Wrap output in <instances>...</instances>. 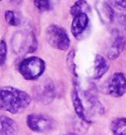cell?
<instances>
[{"label":"cell","mask_w":126,"mask_h":135,"mask_svg":"<svg viewBox=\"0 0 126 135\" xmlns=\"http://www.w3.org/2000/svg\"><path fill=\"white\" fill-rule=\"evenodd\" d=\"M4 17H5L6 22L13 27H18L21 23V20L18 17V15L14 11H11V10H8V11L5 12Z\"/></svg>","instance_id":"17"},{"label":"cell","mask_w":126,"mask_h":135,"mask_svg":"<svg viewBox=\"0 0 126 135\" xmlns=\"http://www.w3.org/2000/svg\"><path fill=\"white\" fill-rule=\"evenodd\" d=\"M7 58V45L6 41L2 40L0 41V65H4Z\"/></svg>","instance_id":"18"},{"label":"cell","mask_w":126,"mask_h":135,"mask_svg":"<svg viewBox=\"0 0 126 135\" xmlns=\"http://www.w3.org/2000/svg\"><path fill=\"white\" fill-rule=\"evenodd\" d=\"M11 1L15 2V3H20V1H21V0H11Z\"/></svg>","instance_id":"22"},{"label":"cell","mask_w":126,"mask_h":135,"mask_svg":"<svg viewBox=\"0 0 126 135\" xmlns=\"http://www.w3.org/2000/svg\"><path fill=\"white\" fill-rule=\"evenodd\" d=\"M87 10H90L89 4L87 3L85 0H78L70 8V14L74 18L76 16H78L79 14L87 13Z\"/></svg>","instance_id":"15"},{"label":"cell","mask_w":126,"mask_h":135,"mask_svg":"<svg viewBox=\"0 0 126 135\" xmlns=\"http://www.w3.org/2000/svg\"><path fill=\"white\" fill-rule=\"evenodd\" d=\"M109 68L108 61L104 56H101L100 54L96 55L95 60H94V73L93 78L95 80H99L108 72Z\"/></svg>","instance_id":"10"},{"label":"cell","mask_w":126,"mask_h":135,"mask_svg":"<svg viewBox=\"0 0 126 135\" xmlns=\"http://www.w3.org/2000/svg\"><path fill=\"white\" fill-rule=\"evenodd\" d=\"M71 101H72L73 108H74V110H75V113H77V115H78L83 121L89 122V119H88V117L86 115L85 107L83 105V102H82L81 98L79 96V92L76 87H74V89H73L72 93H71Z\"/></svg>","instance_id":"11"},{"label":"cell","mask_w":126,"mask_h":135,"mask_svg":"<svg viewBox=\"0 0 126 135\" xmlns=\"http://www.w3.org/2000/svg\"><path fill=\"white\" fill-rule=\"evenodd\" d=\"M110 130L113 135H126V117H118L112 120Z\"/></svg>","instance_id":"14"},{"label":"cell","mask_w":126,"mask_h":135,"mask_svg":"<svg viewBox=\"0 0 126 135\" xmlns=\"http://www.w3.org/2000/svg\"><path fill=\"white\" fill-rule=\"evenodd\" d=\"M98 14L100 16V20L104 24H109L114 19V12L113 9L108 2L104 1H100L96 5Z\"/></svg>","instance_id":"8"},{"label":"cell","mask_w":126,"mask_h":135,"mask_svg":"<svg viewBox=\"0 0 126 135\" xmlns=\"http://www.w3.org/2000/svg\"><path fill=\"white\" fill-rule=\"evenodd\" d=\"M57 0H33L36 7L41 12H47L52 10L55 6Z\"/></svg>","instance_id":"16"},{"label":"cell","mask_w":126,"mask_h":135,"mask_svg":"<svg viewBox=\"0 0 126 135\" xmlns=\"http://www.w3.org/2000/svg\"><path fill=\"white\" fill-rule=\"evenodd\" d=\"M38 99L43 104H49L54 99V87L51 82L45 83L38 89Z\"/></svg>","instance_id":"13"},{"label":"cell","mask_w":126,"mask_h":135,"mask_svg":"<svg viewBox=\"0 0 126 135\" xmlns=\"http://www.w3.org/2000/svg\"><path fill=\"white\" fill-rule=\"evenodd\" d=\"M119 24L123 28V30L126 32V14L119 17Z\"/></svg>","instance_id":"21"},{"label":"cell","mask_w":126,"mask_h":135,"mask_svg":"<svg viewBox=\"0 0 126 135\" xmlns=\"http://www.w3.org/2000/svg\"><path fill=\"white\" fill-rule=\"evenodd\" d=\"M14 51L17 53L32 52L37 47L36 38L32 33H15L12 41Z\"/></svg>","instance_id":"4"},{"label":"cell","mask_w":126,"mask_h":135,"mask_svg":"<svg viewBox=\"0 0 126 135\" xmlns=\"http://www.w3.org/2000/svg\"><path fill=\"white\" fill-rule=\"evenodd\" d=\"M124 46H125V38L121 35H117L108 49V57L111 60L116 59L120 55V53L123 51Z\"/></svg>","instance_id":"12"},{"label":"cell","mask_w":126,"mask_h":135,"mask_svg":"<svg viewBox=\"0 0 126 135\" xmlns=\"http://www.w3.org/2000/svg\"><path fill=\"white\" fill-rule=\"evenodd\" d=\"M47 42L53 49L67 50L70 47V38L66 30L58 25H50L45 30Z\"/></svg>","instance_id":"3"},{"label":"cell","mask_w":126,"mask_h":135,"mask_svg":"<svg viewBox=\"0 0 126 135\" xmlns=\"http://www.w3.org/2000/svg\"><path fill=\"white\" fill-rule=\"evenodd\" d=\"M64 135H78V134H76V133H66V134H64Z\"/></svg>","instance_id":"23"},{"label":"cell","mask_w":126,"mask_h":135,"mask_svg":"<svg viewBox=\"0 0 126 135\" xmlns=\"http://www.w3.org/2000/svg\"><path fill=\"white\" fill-rule=\"evenodd\" d=\"M18 125L14 119L4 114H0V135H15Z\"/></svg>","instance_id":"9"},{"label":"cell","mask_w":126,"mask_h":135,"mask_svg":"<svg viewBox=\"0 0 126 135\" xmlns=\"http://www.w3.org/2000/svg\"><path fill=\"white\" fill-rule=\"evenodd\" d=\"M74 54H75V51L72 50V51L69 53L67 60H68V66L70 68L71 72L76 76V70H75V63H74Z\"/></svg>","instance_id":"20"},{"label":"cell","mask_w":126,"mask_h":135,"mask_svg":"<svg viewBox=\"0 0 126 135\" xmlns=\"http://www.w3.org/2000/svg\"><path fill=\"white\" fill-rule=\"evenodd\" d=\"M27 125L32 131L37 133H43V132L50 131L53 128V120L43 114H29L27 117Z\"/></svg>","instance_id":"5"},{"label":"cell","mask_w":126,"mask_h":135,"mask_svg":"<svg viewBox=\"0 0 126 135\" xmlns=\"http://www.w3.org/2000/svg\"><path fill=\"white\" fill-rule=\"evenodd\" d=\"M111 7L116 8L121 11L126 10V0H106Z\"/></svg>","instance_id":"19"},{"label":"cell","mask_w":126,"mask_h":135,"mask_svg":"<svg viewBox=\"0 0 126 135\" xmlns=\"http://www.w3.org/2000/svg\"><path fill=\"white\" fill-rule=\"evenodd\" d=\"M18 69L23 78L33 81L40 78L45 71V62L38 56H30L21 61Z\"/></svg>","instance_id":"2"},{"label":"cell","mask_w":126,"mask_h":135,"mask_svg":"<svg viewBox=\"0 0 126 135\" xmlns=\"http://www.w3.org/2000/svg\"><path fill=\"white\" fill-rule=\"evenodd\" d=\"M89 23H90V19L87 13H82V14H79L78 16L74 17L73 21H72V24H71V32H72V35L77 40H79L84 35L86 30L88 29Z\"/></svg>","instance_id":"7"},{"label":"cell","mask_w":126,"mask_h":135,"mask_svg":"<svg viewBox=\"0 0 126 135\" xmlns=\"http://www.w3.org/2000/svg\"><path fill=\"white\" fill-rule=\"evenodd\" d=\"M32 98L27 92L14 87H0V110L12 114L20 113L31 104Z\"/></svg>","instance_id":"1"},{"label":"cell","mask_w":126,"mask_h":135,"mask_svg":"<svg viewBox=\"0 0 126 135\" xmlns=\"http://www.w3.org/2000/svg\"><path fill=\"white\" fill-rule=\"evenodd\" d=\"M126 92V76L121 72H116L109 77L106 82V93L111 97H122Z\"/></svg>","instance_id":"6"}]
</instances>
